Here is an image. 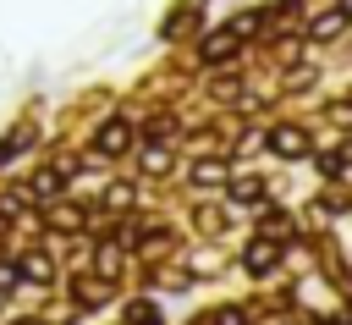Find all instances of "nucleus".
Listing matches in <instances>:
<instances>
[{"instance_id":"1","label":"nucleus","mask_w":352,"mask_h":325,"mask_svg":"<svg viewBox=\"0 0 352 325\" xmlns=\"http://www.w3.org/2000/svg\"><path fill=\"white\" fill-rule=\"evenodd\" d=\"M270 143H275L280 154H297V149H302V132H292V127H280V132H275Z\"/></svg>"},{"instance_id":"3","label":"nucleus","mask_w":352,"mask_h":325,"mask_svg":"<svg viewBox=\"0 0 352 325\" xmlns=\"http://www.w3.org/2000/svg\"><path fill=\"white\" fill-rule=\"evenodd\" d=\"M270 264H275V248H270V242H258V248L248 253V270H270Z\"/></svg>"},{"instance_id":"2","label":"nucleus","mask_w":352,"mask_h":325,"mask_svg":"<svg viewBox=\"0 0 352 325\" xmlns=\"http://www.w3.org/2000/svg\"><path fill=\"white\" fill-rule=\"evenodd\" d=\"M121 143H126V127H121V121L99 132V149H104V154H110V149H121Z\"/></svg>"}]
</instances>
